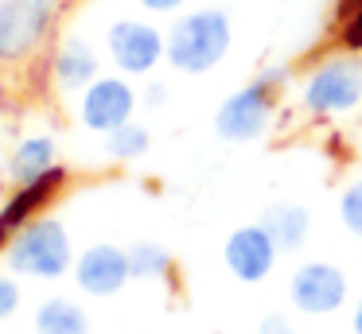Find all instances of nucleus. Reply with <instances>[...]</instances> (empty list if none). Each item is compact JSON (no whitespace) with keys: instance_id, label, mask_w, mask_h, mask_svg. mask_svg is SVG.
Returning <instances> with one entry per match:
<instances>
[{"instance_id":"obj_9","label":"nucleus","mask_w":362,"mask_h":334,"mask_svg":"<svg viewBox=\"0 0 362 334\" xmlns=\"http://www.w3.org/2000/svg\"><path fill=\"white\" fill-rule=\"evenodd\" d=\"M276 256H281V249H276V241L265 233L261 222L238 225L226 237V245H222L226 272L234 280H242V284H261V280H269L276 268Z\"/></svg>"},{"instance_id":"obj_8","label":"nucleus","mask_w":362,"mask_h":334,"mask_svg":"<svg viewBox=\"0 0 362 334\" xmlns=\"http://www.w3.org/2000/svg\"><path fill=\"white\" fill-rule=\"evenodd\" d=\"M141 105V93L129 85L125 74H98L78 97V121L90 132H113L133 121V109Z\"/></svg>"},{"instance_id":"obj_21","label":"nucleus","mask_w":362,"mask_h":334,"mask_svg":"<svg viewBox=\"0 0 362 334\" xmlns=\"http://www.w3.org/2000/svg\"><path fill=\"white\" fill-rule=\"evenodd\" d=\"M257 334H296V326L284 311H269V315L257 318Z\"/></svg>"},{"instance_id":"obj_16","label":"nucleus","mask_w":362,"mask_h":334,"mask_svg":"<svg viewBox=\"0 0 362 334\" xmlns=\"http://www.w3.org/2000/svg\"><path fill=\"white\" fill-rule=\"evenodd\" d=\"M129 272H133V280H168L172 253L156 241H136V245H129Z\"/></svg>"},{"instance_id":"obj_25","label":"nucleus","mask_w":362,"mask_h":334,"mask_svg":"<svg viewBox=\"0 0 362 334\" xmlns=\"http://www.w3.org/2000/svg\"><path fill=\"white\" fill-rule=\"evenodd\" d=\"M8 241H12V229L4 222H0V253H4V249H8Z\"/></svg>"},{"instance_id":"obj_3","label":"nucleus","mask_w":362,"mask_h":334,"mask_svg":"<svg viewBox=\"0 0 362 334\" xmlns=\"http://www.w3.org/2000/svg\"><path fill=\"white\" fill-rule=\"evenodd\" d=\"M4 256H8V268L16 276H32V280H59L74 268L71 233L59 217H47V214L20 225L12 233Z\"/></svg>"},{"instance_id":"obj_22","label":"nucleus","mask_w":362,"mask_h":334,"mask_svg":"<svg viewBox=\"0 0 362 334\" xmlns=\"http://www.w3.org/2000/svg\"><path fill=\"white\" fill-rule=\"evenodd\" d=\"M168 97H172V85L168 82H148L144 93H141V105L144 109H160V105H168Z\"/></svg>"},{"instance_id":"obj_14","label":"nucleus","mask_w":362,"mask_h":334,"mask_svg":"<svg viewBox=\"0 0 362 334\" xmlns=\"http://www.w3.org/2000/svg\"><path fill=\"white\" fill-rule=\"evenodd\" d=\"M51 167H59V148L51 136H24L16 144V152H12L8 160V179L12 186H24L32 183V179L47 175Z\"/></svg>"},{"instance_id":"obj_15","label":"nucleus","mask_w":362,"mask_h":334,"mask_svg":"<svg viewBox=\"0 0 362 334\" xmlns=\"http://www.w3.org/2000/svg\"><path fill=\"white\" fill-rule=\"evenodd\" d=\"M35 334H94L86 311L66 295H51L35 307Z\"/></svg>"},{"instance_id":"obj_23","label":"nucleus","mask_w":362,"mask_h":334,"mask_svg":"<svg viewBox=\"0 0 362 334\" xmlns=\"http://www.w3.org/2000/svg\"><path fill=\"white\" fill-rule=\"evenodd\" d=\"M136 4L144 8V12H156V16H172V12H180L187 0H136Z\"/></svg>"},{"instance_id":"obj_6","label":"nucleus","mask_w":362,"mask_h":334,"mask_svg":"<svg viewBox=\"0 0 362 334\" xmlns=\"http://www.w3.org/2000/svg\"><path fill=\"white\" fill-rule=\"evenodd\" d=\"M105 54L125 78H141L164 62L168 43L164 31L152 28L148 20H113L105 31Z\"/></svg>"},{"instance_id":"obj_24","label":"nucleus","mask_w":362,"mask_h":334,"mask_svg":"<svg viewBox=\"0 0 362 334\" xmlns=\"http://www.w3.org/2000/svg\"><path fill=\"white\" fill-rule=\"evenodd\" d=\"M351 334H362V295H358V303H354V311H351Z\"/></svg>"},{"instance_id":"obj_12","label":"nucleus","mask_w":362,"mask_h":334,"mask_svg":"<svg viewBox=\"0 0 362 334\" xmlns=\"http://www.w3.org/2000/svg\"><path fill=\"white\" fill-rule=\"evenodd\" d=\"M51 74H55V82L63 85V90H86V85L102 74V59H98V51L86 39L71 35L55 47V54H51Z\"/></svg>"},{"instance_id":"obj_19","label":"nucleus","mask_w":362,"mask_h":334,"mask_svg":"<svg viewBox=\"0 0 362 334\" xmlns=\"http://www.w3.org/2000/svg\"><path fill=\"white\" fill-rule=\"evenodd\" d=\"M339 222L346 225V233L362 237V175L351 179L339 194Z\"/></svg>"},{"instance_id":"obj_5","label":"nucleus","mask_w":362,"mask_h":334,"mask_svg":"<svg viewBox=\"0 0 362 334\" xmlns=\"http://www.w3.org/2000/svg\"><path fill=\"white\" fill-rule=\"evenodd\" d=\"M63 0H0V62L32 54L55 28Z\"/></svg>"},{"instance_id":"obj_1","label":"nucleus","mask_w":362,"mask_h":334,"mask_svg":"<svg viewBox=\"0 0 362 334\" xmlns=\"http://www.w3.org/2000/svg\"><path fill=\"white\" fill-rule=\"evenodd\" d=\"M292 82V66L288 62H273V66H261L253 82H245L242 90H234L214 113V132L226 144H253L273 129L276 105H281V93Z\"/></svg>"},{"instance_id":"obj_10","label":"nucleus","mask_w":362,"mask_h":334,"mask_svg":"<svg viewBox=\"0 0 362 334\" xmlns=\"http://www.w3.org/2000/svg\"><path fill=\"white\" fill-rule=\"evenodd\" d=\"M74 280L86 295L94 299H110L121 287L133 280L129 272V249H117L110 241H98V245H86L78 256H74Z\"/></svg>"},{"instance_id":"obj_2","label":"nucleus","mask_w":362,"mask_h":334,"mask_svg":"<svg viewBox=\"0 0 362 334\" xmlns=\"http://www.w3.org/2000/svg\"><path fill=\"white\" fill-rule=\"evenodd\" d=\"M168 54L164 62L180 74H206L226 59L234 43V23L226 8H195L175 16V23L164 31Z\"/></svg>"},{"instance_id":"obj_4","label":"nucleus","mask_w":362,"mask_h":334,"mask_svg":"<svg viewBox=\"0 0 362 334\" xmlns=\"http://www.w3.org/2000/svg\"><path fill=\"white\" fill-rule=\"evenodd\" d=\"M362 105V59L354 51L327 54L300 82V109L308 117H346Z\"/></svg>"},{"instance_id":"obj_17","label":"nucleus","mask_w":362,"mask_h":334,"mask_svg":"<svg viewBox=\"0 0 362 334\" xmlns=\"http://www.w3.org/2000/svg\"><path fill=\"white\" fill-rule=\"evenodd\" d=\"M148 144H152L148 129H144V124H136V121H125L121 129L105 132V152H110V160H121V163L141 160V155L148 152Z\"/></svg>"},{"instance_id":"obj_13","label":"nucleus","mask_w":362,"mask_h":334,"mask_svg":"<svg viewBox=\"0 0 362 334\" xmlns=\"http://www.w3.org/2000/svg\"><path fill=\"white\" fill-rule=\"evenodd\" d=\"M261 225H265V233L276 241L281 253H300V249L308 245V233H312V214H308V206H300V202L281 198V202H273V206H265Z\"/></svg>"},{"instance_id":"obj_11","label":"nucleus","mask_w":362,"mask_h":334,"mask_svg":"<svg viewBox=\"0 0 362 334\" xmlns=\"http://www.w3.org/2000/svg\"><path fill=\"white\" fill-rule=\"evenodd\" d=\"M63 183H66V167L59 163V167H51L47 175H40V179H32V183L16 186L12 198L4 202V210H0V222L16 233L20 225H28L32 217H40V210L47 206L59 191H63Z\"/></svg>"},{"instance_id":"obj_7","label":"nucleus","mask_w":362,"mask_h":334,"mask_svg":"<svg viewBox=\"0 0 362 334\" xmlns=\"http://www.w3.org/2000/svg\"><path fill=\"white\" fill-rule=\"evenodd\" d=\"M351 295V280L331 261H304L288 276V303L300 315H335Z\"/></svg>"},{"instance_id":"obj_20","label":"nucleus","mask_w":362,"mask_h":334,"mask_svg":"<svg viewBox=\"0 0 362 334\" xmlns=\"http://www.w3.org/2000/svg\"><path fill=\"white\" fill-rule=\"evenodd\" d=\"M16 307H20V284L0 272V323L16 315Z\"/></svg>"},{"instance_id":"obj_18","label":"nucleus","mask_w":362,"mask_h":334,"mask_svg":"<svg viewBox=\"0 0 362 334\" xmlns=\"http://www.w3.org/2000/svg\"><path fill=\"white\" fill-rule=\"evenodd\" d=\"M335 39L343 51L362 54V0H339L335 8Z\"/></svg>"}]
</instances>
